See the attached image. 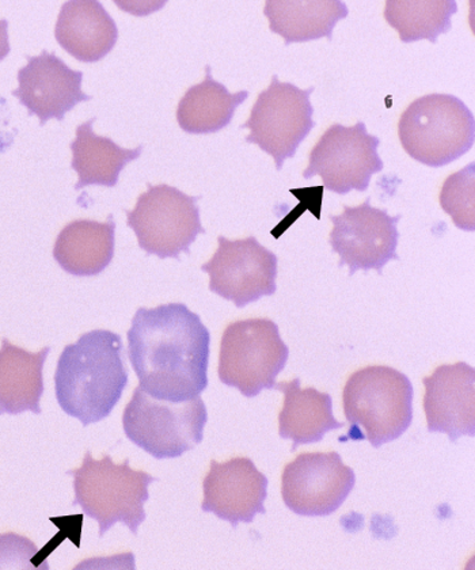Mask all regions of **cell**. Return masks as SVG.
I'll return each instance as SVG.
<instances>
[{"instance_id": "ba28073f", "label": "cell", "mask_w": 475, "mask_h": 570, "mask_svg": "<svg viewBox=\"0 0 475 570\" xmlns=\"http://www.w3.org/2000/svg\"><path fill=\"white\" fill-rule=\"evenodd\" d=\"M200 197L185 195L169 185H148L132 210H127L128 226L138 237L140 249L148 256L180 258L200 234H206L200 222L197 202Z\"/></svg>"}, {"instance_id": "d6986e66", "label": "cell", "mask_w": 475, "mask_h": 570, "mask_svg": "<svg viewBox=\"0 0 475 570\" xmlns=\"http://www.w3.org/2000/svg\"><path fill=\"white\" fill-rule=\"evenodd\" d=\"M116 223L113 216L105 223L73 220L58 235L53 257L61 269L77 277L102 274L115 256Z\"/></svg>"}, {"instance_id": "7402d4cb", "label": "cell", "mask_w": 475, "mask_h": 570, "mask_svg": "<svg viewBox=\"0 0 475 570\" xmlns=\"http://www.w3.org/2000/svg\"><path fill=\"white\" fill-rule=\"evenodd\" d=\"M95 121L96 119H90L88 122L80 124L77 128V139L71 142V167L79 177L77 190L90 185L116 187L122 169L138 159L144 151V146L127 150L117 146L112 139L98 136L92 129Z\"/></svg>"}, {"instance_id": "ac0fdd59", "label": "cell", "mask_w": 475, "mask_h": 570, "mask_svg": "<svg viewBox=\"0 0 475 570\" xmlns=\"http://www.w3.org/2000/svg\"><path fill=\"white\" fill-rule=\"evenodd\" d=\"M275 389L284 394V406L279 414V435L293 440L291 452L301 444L323 442L326 433L342 430L343 423L333 416V400L328 393L300 389V380L276 383Z\"/></svg>"}, {"instance_id": "7a4b0ae2", "label": "cell", "mask_w": 475, "mask_h": 570, "mask_svg": "<svg viewBox=\"0 0 475 570\" xmlns=\"http://www.w3.org/2000/svg\"><path fill=\"white\" fill-rule=\"evenodd\" d=\"M128 380L120 334L98 330L85 333L61 352L55 393L68 416L89 426L110 416Z\"/></svg>"}, {"instance_id": "44dd1931", "label": "cell", "mask_w": 475, "mask_h": 570, "mask_svg": "<svg viewBox=\"0 0 475 570\" xmlns=\"http://www.w3.org/2000/svg\"><path fill=\"white\" fill-rule=\"evenodd\" d=\"M271 32L286 40V46L293 42L313 40H331L333 30L338 21L348 17V8L339 0H313V2H288V0H269L265 4Z\"/></svg>"}, {"instance_id": "52a82bcc", "label": "cell", "mask_w": 475, "mask_h": 570, "mask_svg": "<svg viewBox=\"0 0 475 570\" xmlns=\"http://www.w3.org/2000/svg\"><path fill=\"white\" fill-rule=\"evenodd\" d=\"M289 350L279 326L267 318L232 322L220 344L219 380L240 394L255 399L275 389L276 377L286 368Z\"/></svg>"}, {"instance_id": "4316f807", "label": "cell", "mask_w": 475, "mask_h": 570, "mask_svg": "<svg viewBox=\"0 0 475 570\" xmlns=\"http://www.w3.org/2000/svg\"><path fill=\"white\" fill-rule=\"evenodd\" d=\"M9 21L0 20V61L8 58L10 53Z\"/></svg>"}, {"instance_id": "7c38bea8", "label": "cell", "mask_w": 475, "mask_h": 570, "mask_svg": "<svg viewBox=\"0 0 475 570\" xmlns=\"http://www.w3.org/2000/svg\"><path fill=\"white\" fill-rule=\"evenodd\" d=\"M218 250L201 271L209 275V289L238 308L276 293V254L255 237L228 240L219 237Z\"/></svg>"}, {"instance_id": "603a6c76", "label": "cell", "mask_w": 475, "mask_h": 570, "mask_svg": "<svg viewBox=\"0 0 475 570\" xmlns=\"http://www.w3.org/2000/svg\"><path fill=\"white\" fill-rule=\"evenodd\" d=\"M206 79L185 92L178 104L177 121L187 134L209 135L221 131L231 122L239 105L249 97L248 90L231 95L225 85L216 82L211 67H206Z\"/></svg>"}, {"instance_id": "9a60e30c", "label": "cell", "mask_w": 475, "mask_h": 570, "mask_svg": "<svg viewBox=\"0 0 475 570\" xmlns=\"http://www.w3.org/2000/svg\"><path fill=\"white\" fill-rule=\"evenodd\" d=\"M269 481L249 458H234L225 463L211 462V470L202 482L201 510L214 513L237 529L239 523H251L267 513Z\"/></svg>"}, {"instance_id": "cb8c5ba5", "label": "cell", "mask_w": 475, "mask_h": 570, "mask_svg": "<svg viewBox=\"0 0 475 570\" xmlns=\"http://www.w3.org/2000/svg\"><path fill=\"white\" fill-rule=\"evenodd\" d=\"M456 11L458 4L454 0H388L385 18L392 28L398 30L400 41L437 42L439 36L452 30V18Z\"/></svg>"}, {"instance_id": "e0dca14e", "label": "cell", "mask_w": 475, "mask_h": 570, "mask_svg": "<svg viewBox=\"0 0 475 570\" xmlns=\"http://www.w3.org/2000/svg\"><path fill=\"white\" fill-rule=\"evenodd\" d=\"M55 37L72 58L96 63L112 51L119 29L100 2L72 0L61 8Z\"/></svg>"}, {"instance_id": "8fae6325", "label": "cell", "mask_w": 475, "mask_h": 570, "mask_svg": "<svg viewBox=\"0 0 475 570\" xmlns=\"http://www.w3.org/2000/svg\"><path fill=\"white\" fill-rule=\"evenodd\" d=\"M281 480L283 500L289 511L299 517L324 518L348 499L356 474L337 452H308L287 464Z\"/></svg>"}, {"instance_id": "3957f363", "label": "cell", "mask_w": 475, "mask_h": 570, "mask_svg": "<svg viewBox=\"0 0 475 570\" xmlns=\"http://www.w3.org/2000/svg\"><path fill=\"white\" fill-rule=\"evenodd\" d=\"M343 402L349 431L339 442L368 440L374 449H379L403 436L412 424L409 377L387 365L356 371L345 384Z\"/></svg>"}, {"instance_id": "30bf717a", "label": "cell", "mask_w": 475, "mask_h": 570, "mask_svg": "<svg viewBox=\"0 0 475 570\" xmlns=\"http://www.w3.org/2000/svg\"><path fill=\"white\" fill-rule=\"evenodd\" d=\"M379 145V138L369 135L362 121L354 127L335 124L313 148L304 177H323L324 188L337 195L366 191L373 176L384 170Z\"/></svg>"}, {"instance_id": "2e32d148", "label": "cell", "mask_w": 475, "mask_h": 570, "mask_svg": "<svg viewBox=\"0 0 475 570\" xmlns=\"http://www.w3.org/2000/svg\"><path fill=\"white\" fill-rule=\"evenodd\" d=\"M424 411L431 433H446L456 442L475 432V373L472 365H441L424 377Z\"/></svg>"}, {"instance_id": "ffe728a7", "label": "cell", "mask_w": 475, "mask_h": 570, "mask_svg": "<svg viewBox=\"0 0 475 570\" xmlns=\"http://www.w3.org/2000/svg\"><path fill=\"white\" fill-rule=\"evenodd\" d=\"M51 352L49 346L32 353L2 340L0 348V416L33 412L41 414L40 401L44 394L42 370Z\"/></svg>"}, {"instance_id": "6da1fadb", "label": "cell", "mask_w": 475, "mask_h": 570, "mask_svg": "<svg viewBox=\"0 0 475 570\" xmlns=\"http://www.w3.org/2000/svg\"><path fill=\"white\" fill-rule=\"evenodd\" d=\"M211 334L184 303L136 312L128 331V357L139 387L154 399L184 402L208 386Z\"/></svg>"}, {"instance_id": "8992f818", "label": "cell", "mask_w": 475, "mask_h": 570, "mask_svg": "<svg viewBox=\"0 0 475 570\" xmlns=\"http://www.w3.org/2000/svg\"><path fill=\"white\" fill-rule=\"evenodd\" d=\"M206 404L196 396L184 402L154 399L136 387L122 416L126 436L156 460H176L202 442Z\"/></svg>"}, {"instance_id": "9c48e42d", "label": "cell", "mask_w": 475, "mask_h": 570, "mask_svg": "<svg viewBox=\"0 0 475 570\" xmlns=\"http://www.w3.org/2000/svg\"><path fill=\"white\" fill-rule=\"evenodd\" d=\"M314 88L301 90L293 83H281L277 76L258 96L249 120L240 128L250 129L246 142H253L274 157L281 170L287 159L294 158L301 141L316 127L310 96Z\"/></svg>"}, {"instance_id": "5bb4252c", "label": "cell", "mask_w": 475, "mask_h": 570, "mask_svg": "<svg viewBox=\"0 0 475 570\" xmlns=\"http://www.w3.org/2000/svg\"><path fill=\"white\" fill-rule=\"evenodd\" d=\"M83 73L73 71L57 55L42 51L28 56V65L18 71V89L12 96L20 99L29 116H37L40 126L51 119L63 121L68 111L91 97L82 90Z\"/></svg>"}, {"instance_id": "484cf974", "label": "cell", "mask_w": 475, "mask_h": 570, "mask_svg": "<svg viewBox=\"0 0 475 570\" xmlns=\"http://www.w3.org/2000/svg\"><path fill=\"white\" fill-rule=\"evenodd\" d=\"M37 553L36 544L17 534L0 535V569H34L30 559Z\"/></svg>"}, {"instance_id": "5b68a950", "label": "cell", "mask_w": 475, "mask_h": 570, "mask_svg": "<svg viewBox=\"0 0 475 570\" xmlns=\"http://www.w3.org/2000/svg\"><path fill=\"white\" fill-rule=\"evenodd\" d=\"M474 115L449 95H429L409 105L398 122L400 145L410 158L429 167L453 164L474 146Z\"/></svg>"}, {"instance_id": "4fadbf2b", "label": "cell", "mask_w": 475, "mask_h": 570, "mask_svg": "<svg viewBox=\"0 0 475 570\" xmlns=\"http://www.w3.org/2000/svg\"><path fill=\"white\" fill-rule=\"evenodd\" d=\"M399 219L400 215L390 216L386 209L374 208L369 198L359 207H344L342 215L330 216V245L342 257L339 268L348 265L350 276L372 269L382 274L387 263L399 259Z\"/></svg>"}, {"instance_id": "277c9868", "label": "cell", "mask_w": 475, "mask_h": 570, "mask_svg": "<svg viewBox=\"0 0 475 570\" xmlns=\"http://www.w3.org/2000/svg\"><path fill=\"white\" fill-rule=\"evenodd\" d=\"M73 476L76 500L86 517L100 524V538L117 523H122L138 535L140 524L146 520L145 504L150 499L148 487L158 481L140 470L129 466V460L116 464L112 458L105 455L95 460L91 452H86L82 466L68 470Z\"/></svg>"}, {"instance_id": "d4e9b609", "label": "cell", "mask_w": 475, "mask_h": 570, "mask_svg": "<svg viewBox=\"0 0 475 570\" xmlns=\"http://www.w3.org/2000/svg\"><path fill=\"white\" fill-rule=\"evenodd\" d=\"M474 164L455 173L444 183L441 204L452 216L454 225L464 232H474Z\"/></svg>"}]
</instances>
